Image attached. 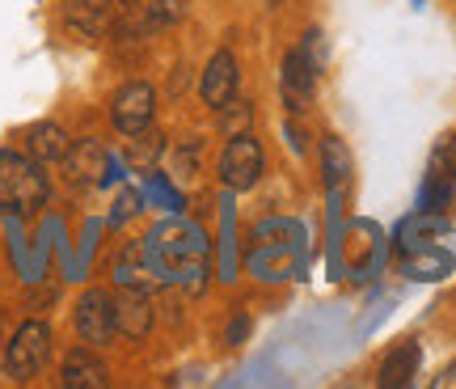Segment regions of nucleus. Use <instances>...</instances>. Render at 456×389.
<instances>
[{
    "mask_svg": "<svg viewBox=\"0 0 456 389\" xmlns=\"http://www.w3.org/2000/svg\"><path fill=\"white\" fill-rule=\"evenodd\" d=\"M47 203V174L30 153L0 148V211L34 216Z\"/></svg>",
    "mask_w": 456,
    "mask_h": 389,
    "instance_id": "f257e3e1",
    "label": "nucleus"
},
{
    "mask_svg": "<svg viewBox=\"0 0 456 389\" xmlns=\"http://www.w3.org/2000/svg\"><path fill=\"white\" fill-rule=\"evenodd\" d=\"M144 250L152 267L161 271V279H174V271L186 262H208V237L191 220H161L144 237Z\"/></svg>",
    "mask_w": 456,
    "mask_h": 389,
    "instance_id": "f03ea898",
    "label": "nucleus"
},
{
    "mask_svg": "<svg viewBox=\"0 0 456 389\" xmlns=\"http://www.w3.org/2000/svg\"><path fill=\"white\" fill-rule=\"evenodd\" d=\"M47 360H51V326L43 322V318L21 322L13 330L9 347H4V373L26 385V381H34V377L43 373Z\"/></svg>",
    "mask_w": 456,
    "mask_h": 389,
    "instance_id": "7ed1b4c3",
    "label": "nucleus"
},
{
    "mask_svg": "<svg viewBox=\"0 0 456 389\" xmlns=\"http://www.w3.org/2000/svg\"><path fill=\"white\" fill-rule=\"evenodd\" d=\"M72 326H77V339L89 347H110L118 326H114V292L110 288H89L81 292V301L72 309Z\"/></svg>",
    "mask_w": 456,
    "mask_h": 389,
    "instance_id": "20e7f679",
    "label": "nucleus"
},
{
    "mask_svg": "<svg viewBox=\"0 0 456 389\" xmlns=\"http://www.w3.org/2000/svg\"><path fill=\"white\" fill-rule=\"evenodd\" d=\"M262 145L254 131H241V136H228L224 153H220V182L228 191H254L262 178Z\"/></svg>",
    "mask_w": 456,
    "mask_h": 389,
    "instance_id": "39448f33",
    "label": "nucleus"
},
{
    "mask_svg": "<svg viewBox=\"0 0 456 389\" xmlns=\"http://www.w3.org/2000/svg\"><path fill=\"white\" fill-rule=\"evenodd\" d=\"M157 114V89L148 81H127L110 97V123L123 136H144Z\"/></svg>",
    "mask_w": 456,
    "mask_h": 389,
    "instance_id": "423d86ee",
    "label": "nucleus"
},
{
    "mask_svg": "<svg viewBox=\"0 0 456 389\" xmlns=\"http://www.w3.org/2000/svg\"><path fill=\"white\" fill-rule=\"evenodd\" d=\"M60 385L64 389H106L110 385V368H106V360L98 356V347H72L60 364Z\"/></svg>",
    "mask_w": 456,
    "mask_h": 389,
    "instance_id": "0eeeda50",
    "label": "nucleus"
},
{
    "mask_svg": "<svg viewBox=\"0 0 456 389\" xmlns=\"http://www.w3.org/2000/svg\"><path fill=\"white\" fill-rule=\"evenodd\" d=\"M237 85H241V72H237V55L232 51H216L212 60H208V68H203V81H199V97L212 106V111H220V106H228L232 97H237Z\"/></svg>",
    "mask_w": 456,
    "mask_h": 389,
    "instance_id": "6e6552de",
    "label": "nucleus"
},
{
    "mask_svg": "<svg viewBox=\"0 0 456 389\" xmlns=\"http://www.w3.org/2000/svg\"><path fill=\"white\" fill-rule=\"evenodd\" d=\"M317 72H322V68L305 55V47L288 51V60H283V102H288L292 114L309 111L313 89H317Z\"/></svg>",
    "mask_w": 456,
    "mask_h": 389,
    "instance_id": "1a4fd4ad",
    "label": "nucleus"
},
{
    "mask_svg": "<svg viewBox=\"0 0 456 389\" xmlns=\"http://www.w3.org/2000/svg\"><path fill=\"white\" fill-rule=\"evenodd\" d=\"M68 178L72 182H114L118 174V165H114V157L106 153V148L98 145V140H77V145L68 148Z\"/></svg>",
    "mask_w": 456,
    "mask_h": 389,
    "instance_id": "9d476101",
    "label": "nucleus"
},
{
    "mask_svg": "<svg viewBox=\"0 0 456 389\" xmlns=\"http://www.w3.org/2000/svg\"><path fill=\"white\" fill-rule=\"evenodd\" d=\"M114 326L131 343L148 339V330H152V296L140 288H118V296H114Z\"/></svg>",
    "mask_w": 456,
    "mask_h": 389,
    "instance_id": "9b49d317",
    "label": "nucleus"
},
{
    "mask_svg": "<svg viewBox=\"0 0 456 389\" xmlns=\"http://www.w3.org/2000/svg\"><path fill=\"white\" fill-rule=\"evenodd\" d=\"M114 284L118 288H140V292H152V284H161V271L152 267L144 242L123 245V254L114 259Z\"/></svg>",
    "mask_w": 456,
    "mask_h": 389,
    "instance_id": "f8f14e48",
    "label": "nucleus"
},
{
    "mask_svg": "<svg viewBox=\"0 0 456 389\" xmlns=\"http://www.w3.org/2000/svg\"><path fill=\"white\" fill-rule=\"evenodd\" d=\"M64 21L81 38H102L110 26V0H64Z\"/></svg>",
    "mask_w": 456,
    "mask_h": 389,
    "instance_id": "ddd939ff",
    "label": "nucleus"
},
{
    "mask_svg": "<svg viewBox=\"0 0 456 389\" xmlns=\"http://www.w3.org/2000/svg\"><path fill=\"white\" fill-rule=\"evenodd\" d=\"M68 148H72V140H68V131L60 128V123H34V128L26 131V153H30L38 165L64 161Z\"/></svg>",
    "mask_w": 456,
    "mask_h": 389,
    "instance_id": "4468645a",
    "label": "nucleus"
},
{
    "mask_svg": "<svg viewBox=\"0 0 456 389\" xmlns=\"http://www.w3.org/2000/svg\"><path fill=\"white\" fill-rule=\"evenodd\" d=\"M419 360H423V352H419V343H397L389 356H385V364H380V385L385 389H402L414 381V373H419Z\"/></svg>",
    "mask_w": 456,
    "mask_h": 389,
    "instance_id": "2eb2a0df",
    "label": "nucleus"
},
{
    "mask_svg": "<svg viewBox=\"0 0 456 389\" xmlns=\"http://www.w3.org/2000/svg\"><path fill=\"white\" fill-rule=\"evenodd\" d=\"M322 170H326L330 191H338L342 182H346V174H351V153L342 148L338 136H326V140H322Z\"/></svg>",
    "mask_w": 456,
    "mask_h": 389,
    "instance_id": "dca6fc26",
    "label": "nucleus"
},
{
    "mask_svg": "<svg viewBox=\"0 0 456 389\" xmlns=\"http://www.w3.org/2000/svg\"><path fill=\"white\" fill-rule=\"evenodd\" d=\"M448 271H452V259L444 250H431V245H423V254H410L406 259L410 279H444Z\"/></svg>",
    "mask_w": 456,
    "mask_h": 389,
    "instance_id": "f3484780",
    "label": "nucleus"
},
{
    "mask_svg": "<svg viewBox=\"0 0 456 389\" xmlns=\"http://www.w3.org/2000/svg\"><path fill=\"white\" fill-rule=\"evenodd\" d=\"M220 128H224V136H241V131H249V123H254V106L249 102H228V106H220Z\"/></svg>",
    "mask_w": 456,
    "mask_h": 389,
    "instance_id": "a211bd4d",
    "label": "nucleus"
},
{
    "mask_svg": "<svg viewBox=\"0 0 456 389\" xmlns=\"http://www.w3.org/2000/svg\"><path fill=\"white\" fill-rule=\"evenodd\" d=\"M182 17H186V0H152V4H148V30L178 26Z\"/></svg>",
    "mask_w": 456,
    "mask_h": 389,
    "instance_id": "6ab92c4d",
    "label": "nucleus"
},
{
    "mask_svg": "<svg viewBox=\"0 0 456 389\" xmlns=\"http://www.w3.org/2000/svg\"><path fill=\"white\" fill-rule=\"evenodd\" d=\"M431 178L456 182V136H444L436 153H431Z\"/></svg>",
    "mask_w": 456,
    "mask_h": 389,
    "instance_id": "aec40b11",
    "label": "nucleus"
},
{
    "mask_svg": "<svg viewBox=\"0 0 456 389\" xmlns=\"http://www.w3.org/2000/svg\"><path fill=\"white\" fill-rule=\"evenodd\" d=\"M135 145H131V165H152L157 157H161V136H152V131H144V140L140 136H131Z\"/></svg>",
    "mask_w": 456,
    "mask_h": 389,
    "instance_id": "412c9836",
    "label": "nucleus"
},
{
    "mask_svg": "<svg viewBox=\"0 0 456 389\" xmlns=\"http://www.w3.org/2000/svg\"><path fill=\"white\" fill-rule=\"evenodd\" d=\"M135 208H140V194H135V191H123V194H118V203H114L110 225H123L127 216H135Z\"/></svg>",
    "mask_w": 456,
    "mask_h": 389,
    "instance_id": "4be33fe9",
    "label": "nucleus"
},
{
    "mask_svg": "<svg viewBox=\"0 0 456 389\" xmlns=\"http://www.w3.org/2000/svg\"><path fill=\"white\" fill-rule=\"evenodd\" d=\"M245 335H249V318H245V313H237V318H232V326H228V343H232V347H241Z\"/></svg>",
    "mask_w": 456,
    "mask_h": 389,
    "instance_id": "5701e85b",
    "label": "nucleus"
},
{
    "mask_svg": "<svg viewBox=\"0 0 456 389\" xmlns=\"http://www.w3.org/2000/svg\"><path fill=\"white\" fill-rule=\"evenodd\" d=\"M431 385H436V389H456V360L444 368L440 377H436V381H431Z\"/></svg>",
    "mask_w": 456,
    "mask_h": 389,
    "instance_id": "b1692460",
    "label": "nucleus"
},
{
    "mask_svg": "<svg viewBox=\"0 0 456 389\" xmlns=\"http://www.w3.org/2000/svg\"><path fill=\"white\" fill-rule=\"evenodd\" d=\"M279 4H283V0H266V9H279Z\"/></svg>",
    "mask_w": 456,
    "mask_h": 389,
    "instance_id": "393cba45",
    "label": "nucleus"
},
{
    "mask_svg": "<svg viewBox=\"0 0 456 389\" xmlns=\"http://www.w3.org/2000/svg\"><path fill=\"white\" fill-rule=\"evenodd\" d=\"M110 4H135V0H110Z\"/></svg>",
    "mask_w": 456,
    "mask_h": 389,
    "instance_id": "a878e982",
    "label": "nucleus"
}]
</instances>
